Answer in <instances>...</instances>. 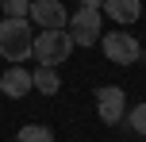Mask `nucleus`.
Instances as JSON below:
<instances>
[{
  "label": "nucleus",
  "mask_w": 146,
  "mask_h": 142,
  "mask_svg": "<svg viewBox=\"0 0 146 142\" xmlns=\"http://www.w3.org/2000/svg\"><path fill=\"white\" fill-rule=\"evenodd\" d=\"M0 8H4V15H12V19H27L31 15V0H0Z\"/></svg>",
  "instance_id": "11"
},
{
  "label": "nucleus",
  "mask_w": 146,
  "mask_h": 142,
  "mask_svg": "<svg viewBox=\"0 0 146 142\" xmlns=\"http://www.w3.org/2000/svg\"><path fill=\"white\" fill-rule=\"evenodd\" d=\"M127 127H131V131H139V135L146 138V104H135L131 112H127Z\"/></svg>",
  "instance_id": "12"
},
{
  "label": "nucleus",
  "mask_w": 146,
  "mask_h": 142,
  "mask_svg": "<svg viewBox=\"0 0 146 142\" xmlns=\"http://www.w3.org/2000/svg\"><path fill=\"white\" fill-rule=\"evenodd\" d=\"M15 142H54V131L42 127V123H27V127H19Z\"/></svg>",
  "instance_id": "10"
},
{
  "label": "nucleus",
  "mask_w": 146,
  "mask_h": 142,
  "mask_svg": "<svg viewBox=\"0 0 146 142\" xmlns=\"http://www.w3.org/2000/svg\"><path fill=\"white\" fill-rule=\"evenodd\" d=\"M27 19H35L42 31H62L66 19H69V12H66L62 0H31V15Z\"/></svg>",
  "instance_id": "5"
},
{
  "label": "nucleus",
  "mask_w": 146,
  "mask_h": 142,
  "mask_svg": "<svg viewBox=\"0 0 146 142\" xmlns=\"http://www.w3.org/2000/svg\"><path fill=\"white\" fill-rule=\"evenodd\" d=\"M31 85H35V92H42V96H54V92L62 89L58 69H54V65H38L35 73H31Z\"/></svg>",
  "instance_id": "9"
},
{
  "label": "nucleus",
  "mask_w": 146,
  "mask_h": 142,
  "mask_svg": "<svg viewBox=\"0 0 146 142\" xmlns=\"http://www.w3.org/2000/svg\"><path fill=\"white\" fill-rule=\"evenodd\" d=\"M35 54V35H31V19H12L4 15L0 19V58L19 65Z\"/></svg>",
  "instance_id": "1"
},
{
  "label": "nucleus",
  "mask_w": 146,
  "mask_h": 142,
  "mask_svg": "<svg viewBox=\"0 0 146 142\" xmlns=\"http://www.w3.org/2000/svg\"><path fill=\"white\" fill-rule=\"evenodd\" d=\"M81 8H104V0H81Z\"/></svg>",
  "instance_id": "13"
},
{
  "label": "nucleus",
  "mask_w": 146,
  "mask_h": 142,
  "mask_svg": "<svg viewBox=\"0 0 146 142\" xmlns=\"http://www.w3.org/2000/svg\"><path fill=\"white\" fill-rule=\"evenodd\" d=\"M66 31L73 38V46H92L100 38V8H81L66 19Z\"/></svg>",
  "instance_id": "4"
},
{
  "label": "nucleus",
  "mask_w": 146,
  "mask_h": 142,
  "mask_svg": "<svg viewBox=\"0 0 146 142\" xmlns=\"http://www.w3.org/2000/svg\"><path fill=\"white\" fill-rule=\"evenodd\" d=\"M96 112H100L104 123H119V119H123V89L104 85V89L96 92Z\"/></svg>",
  "instance_id": "6"
},
{
  "label": "nucleus",
  "mask_w": 146,
  "mask_h": 142,
  "mask_svg": "<svg viewBox=\"0 0 146 142\" xmlns=\"http://www.w3.org/2000/svg\"><path fill=\"white\" fill-rule=\"evenodd\" d=\"M100 46H104V58L115 61V65H131V61H139V58H142L139 38L127 35V31H108V35L100 38Z\"/></svg>",
  "instance_id": "3"
},
{
  "label": "nucleus",
  "mask_w": 146,
  "mask_h": 142,
  "mask_svg": "<svg viewBox=\"0 0 146 142\" xmlns=\"http://www.w3.org/2000/svg\"><path fill=\"white\" fill-rule=\"evenodd\" d=\"M69 50H73V38H69L66 27L35 35V61H38V65H54V69H58L62 61L69 58Z\"/></svg>",
  "instance_id": "2"
},
{
  "label": "nucleus",
  "mask_w": 146,
  "mask_h": 142,
  "mask_svg": "<svg viewBox=\"0 0 146 142\" xmlns=\"http://www.w3.org/2000/svg\"><path fill=\"white\" fill-rule=\"evenodd\" d=\"M35 89L31 85V73L23 65H8L4 73H0V92H4L8 100H19V96H27V92Z\"/></svg>",
  "instance_id": "7"
},
{
  "label": "nucleus",
  "mask_w": 146,
  "mask_h": 142,
  "mask_svg": "<svg viewBox=\"0 0 146 142\" xmlns=\"http://www.w3.org/2000/svg\"><path fill=\"white\" fill-rule=\"evenodd\" d=\"M104 12L123 27V23H135L142 15V4H139V0H104Z\"/></svg>",
  "instance_id": "8"
}]
</instances>
